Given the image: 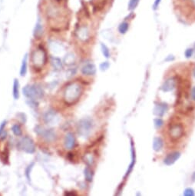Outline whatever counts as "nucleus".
<instances>
[{
	"label": "nucleus",
	"mask_w": 195,
	"mask_h": 196,
	"mask_svg": "<svg viewBox=\"0 0 195 196\" xmlns=\"http://www.w3.org/2000/svg\"><path fill=\"white\" fill-rule=\"evenodd\" d=\"M82 86L79 83H69L65 88L64 92V101L68 105H72L76 104L80 98L82 94Z\"/></svg>",
	"instance_id": "nucleus-1"
},
{
	"label": "nucleus",
	"mask_w": 195,
	"mask_h": 196,
	"mask_svg": "<svg viewBox=\"0 0 195 196\" xmlns=\"http://www.w3.org/2000/svg\"><path fill=\"white\" fill-rule=\"evenodd\" d=\"M22 93L29 99H39L44 96V91L39 85H27L22 89Z\"/></svg>",
	"instance_id": "nucleus-2"
},
{
	"label": "nucleus",
	"mask_w": 195,
	"mask_h": 196,
	"mask_svg": "<svg viewBox=\"0 0 195 196\" xmlns=\"http://www.w3.org/2000/svg\"><path fill=\"white\" fill-rule=\"evenodd\" d=\"M92 128L93 122L91 121V119H88V118H85V119H81L79 122V123H78V133L82 137L86 138L90 135Z\"/></svg>",
	"instance_id": "nucleus-3"
},
{
	"label": "nucleus",
	"mask_w": 195,
	"mask_h": 196,
	"mask_svg": "<svg viewBox=\"0 0 195 196\" xmlns=\"http://www.w3.org/2000/svg\"><path fill=\"white\" fill-rule=\"evenodd\" d=\"M18 148L28 154H33L36 151V145L31 138L29 136H24L18 143Z\"/></svg>",
	"instance_id": "nucleus-4"
},
{
	"label": "nucleus",
	"mask_w": 195,
	"mask_h": 196,
	"mask_svg": "<svg viewBox=\"0 0 195 196\" xmlns=\"http://www.w3.org/2000/svg\"><path fill=\"white\" fill-rule=\"evenodd\" d=\"M47 61L46 53L44 49H38L34 52L32 55V62L36 68H41L45 64Z\"/></svg>",
	"instance_id": "nucleus-5"
},
{
	"label": "nucleus",
	"mask_w": 195,
	"mask_h": 196,
	"mask_svg": "<svg viewBox=\"0 0 195 196\" xmlns=\"http://www.w3.org/2000/svg\"><path fill=\"white\" fill-rule=\"evenodd\" d=\"M35 131L37 134L43 137V138L48 142L54 141L56 138V135H55L53 129H45L44 128L41 127V126H37Z\"/></svg>",
	"instance_id": "nucleus-6"
},
{
	"label": "nucleus",
	"mask_w": 195,
	"mask_h": 196,
	"mask_svg": "<svg viewBox=\"0 0 195 196\" xmlns=\"http://www.w3.org/2000/svg\"><path fill=\"white\" fill-rule=\"evenodd\" d=\"M184 127L181 124H173L170 127L169 130H168V133L171 137V138L174 141H177V140L180 139L182 136L184 135Z\"/></svg>",
	"instance_id": "nucleus-7"
},
{
	"label": "nucleus",
	"mask_w": 195,
	"mask_h": 196,
	"mask_svg": "<svg viewBox=\"0 0 195 196\" xmlns=\"http://www.w3.org/2000/svg\"><path fill=\"white\" fill-rule=\"evenodd\" d=\"M76 137L72 133L69 132L65 135V141H64V145L65 148L68 150L73 149L74 147L76 146Z\"/></svg>",
	"instance_id": "nucleus-8"
},
{
	"label": "nucleus",
	"mask_w": 195,
	"mask_h": 196,
	"mask_svg": "<svg viewBox=\"0 0 195 196\" xmlns=\"http://www.w3.org/2000/svg\"><path fill=\"white\" fill-rule=\"evenodd\" d=\"M177 85V81L175 78H170V79H167L166 81L163 83V85L161 86V89L163 92H168L171 91L175 88V86Z\"/></svg>",
	"instance_id": "nucleus-9"
},
{
	"label": "nucleus",
	"mask_w": 195,
	"mask_h": 196,
	"mask_svg": "<svg viewBox=\"0 0 195 196\" xmlns=\"http://www.w3.org/2000/svg\"><path fill=\"white\" fill-rule=\"evenodd\" d=\"M168 110V105L165 102H159L154 108V114L157 116H163Z\"/></svg>",
	"instance_id": "nucleus-10"
},
{
	"label": "nucleus",
	"mask_w": 195,
	"mask_h": 196,
	"mask_svg": "<svg viewBox=\"0 0 195 196\" xmlns=\"http://www.w3.org/2000/svg\"><path fill=\"white\" fill-rule=\"evenodd\" d=\"M180 157H181V153L179 151H174V152H171L167 155L166 158H164V162L167 165H173L174 163L176 162V161L179 159Z\"/></svg>",
	"instance_id": "nucleus-11"
},
{
	"label": "nucleus",
	"mask_w": 195,
	"mask_h": 196,
	"mask_svg": "<svg viewBox=\"0 0 195 196\" xmlns=\"http://www.w3.org/2000/svg\"><path fill=\"white\" fill-rule=\"evenodd\" d=\"M82 73L85 76H94L96 73V67L93 63H88L82 68Z\"/></svg>",
	"instance_id": "nucleus-12"
},
{
	"label": "nucleus",
	"mask_w": 195,
	"mask_h": 196,
	"mask_svg": "<svg viewBox=\"0 0 195 196\" xmlns=\"http://www.w3.org/2000/svg\"><path fill=\"white\" fill-rule=\"evenodd\" d=\"M164 146V141L160 137L154 138L153 140V148L155 151H159Z\"/></svg>",
	"instance_id": "nucleus-13"
},
{
	"label": "nucleus",
	"mask_w": 195,
	"mask_h": 196,
	"mask_svg": "<svg viewBox=\"0 0 195 196\" xmlns=\"http://www.w3.org/2000/svg\"><path fill=\"white\" fill-rule=\"evenodd\" d=\"M55 118H57V114L56 112H55L54 111H48V112L45 113V122L48 123V124H50V123H52V122H55Z\"/></svg>",
	"instance_id": "nucleus-14"
},
{
	"label": "nucleus",
	"mask_w": 195,
	"mask_h": 196,
	"mask_svg": "<svg viewBox=\"0 0 195 196\" xmlns=\"http://www.w3.org/2000/svg\"><path fill=\"white\" fill-rule=\"evenodd\" d=\"M12 95H13V97L15 99H18V98H19V80L16 79H14Z\"/></svg>",
	"instance_id": "nucleus-15"
},
{
	"label": "nucleus",
	"mask_w": 195,
	"mask_h": 196,
	"mask_svg": "<svg viewBox=\"0 0 195 196\" xmlns=\"http://www.w3.org/2000/svg\"><path fill=\"white\" fill-rule=\"evenodd\" d=\"M27 59H28V54H26L25 56L23 57L22 65H21V69H20L21 76H25L26 74V72H27Z\"/></svg>",
	"instance_id": "nucleus-16"
},
{
	"label": "nucleus",
	"mask_w": 195,
	"mask_h": 196,
	"mask_svg": "<svg viewBox=\"0 0 195 196\" xmlns=\"http://www.w3.org/2000/svg\"><path fill=\"white\" fill-rule=\"evenodd\" d=\"M43 33V28L42 26L41 23L39 22L36 23V27H35L34 30V36L36 37V39H39L42 36Z\"/></svg>",
	"instance_id": "nucleus-17"
},
{
	"label": "nucleus",
	"mask_w": 195,
	"mask_h": 196,
	"mask_svg": "<svg viewBox=\"0 0 195 196\" xmlns=\"http://www.w3.org/2000/svg\"><path fill=\"white\" fill-rule=\"evenodd\" d=\"M51 62L53 67L57 70H60L62 69V63L61 59L56 57H51Z\"/></svg>",
	"instance_id": "nucleus-18"
},
{
	"label": "nucleus",
	"mask_w": 195,
	"mask_h": 196,
	"mask_svg": "<svg viewBox=\"0 0 195 196\" xmlns=\"http://www.w3.org/2000/svg\"><path fill=\"white\" fill-rule=\"evenodd\" d=\"M12 131L13 134L16 136H21L22 134V129H21L20 126L18 124H15L12 126Z\"/></svg>",
	"instance_id": "nucleus-19"
},
{
	"label": "nucleus",
	"mask_w": 195,
	"mask_h": 196,
	"mask_svg": "<svg viewBox=\"0 0 195 196\" xmlns=\"http://www.w3.org/2000/svg\"><path fill=\"white\" fill-rule=\"evenodd\" d=\"M85 172V179L89 182H91V181H92L93 179V174L91 170L89 168H86L84 171Z\"/></svg>",
	"instance_id": "nucleus-20"
},
{
	"label": "nucleus",
	"mask_w": 195,
	"mask_h": 196,
	"mask_svg": "<svg viewBox=\"0 0 195 196\" xmlns=\"http://www.w3.org/2000/svg\"><path fill=\"white\" fill-rule=\"evenodd\" d=\"M128 30V23H122L120 24L119 27H118V30H119L120 33L122 34H125L127 33Z\"/></svg>",
	"instance_id": "nucleus-21"
},
{
	"label": "nucleus",
	"mask_w": 195,
	"mask_h": 196,
	"mask_svg": "<svg viewBox=\"0 0 195 196\" xmlns=\"http://www.w3.org/2000/svg\"><path fill=\"white\" fill-rule=\"evenodd\" d=\"M101 52H102V54L104 55V56L105 57V58H109L110 52L108 47L104 45V44H103V43H101Z\"/></svg>",
	"instance_id": "nucleus-22"
},
{
	"label": "nucleus",
	"mask_w": 195,
	"mask_h": 196,
	"mask_svg": "<svg viewBox=\"0 0 195 196\" xmlns=\"http://www.w3.org/2000/svg\"><path fill=\"white\" fill-rule=\"evenodd\" d=\"M139 2V0H130L128 4V9L129 10H133L136 8Z\"/></svg>",
	"instance_id": "nucleus-23"
},
{
	"label": "nucleus",
	"mask_w": 195,
	"mask_h": 196,
	"mask_svg": "<svg viewBox=\"0 0 195 196\" xmlns=\"http://www.w3.org/2000/svg\"><path fill=\"white\" fill-rule=\"evenodd\" d=\"M34 165H35L34 163H32L31 165H29V166H28L27 169H26V178H27V179L29 181L31 180V179H30V172H31V170L32 169Z\"/></svg>",
	"instance_id": "nucleus-24"
},
{
	"label": "nucleus",
	"mask_w": 195,
	"mask_h": 196,
	"mask_svg": "<svg viewBox=\"0 0 195 196\" xmlns=\"http://www.w3.org/2000/svg\"><path fill=\"white\" fill-rule=\"evenodd\" d=\"M163 125H164V121L161 119H154V126H155L156 129H160Z\"/></svg>",
	"instance_id": "nucleus-25"
},
{
	"label": "nucleus",
	"mask_w": 195,
	"mask_h": 196,
	"mask_svg": "<svg viewBox=\"0 0 195 196\" xmlns=\"http://www.w3.org/2000/svg\"><path fill=\"white\" fill-rule=\"evenodd\" d=\"M195 194L194 191H193L192 188H186L184 191V195L185 196H193Z\"/></svg>",
	"instance_id": "nucleus-26"
},
{
	"label": "nucleus",
	"mask_w": 195,
	"mask_h": 196,
	"mask_svg": "<svg viewBox=\"0 0 195 196\" xmlns=\"http://www.w3.org/2000/svg\"><path fill=\"white\" fill-rule=\"evenodd\" d=\"M109 66L110 65L109 63H108V62H102V63L100 65V69H101V71H105L109 68Z\"/></svg>",
	"instance_id": "nucleus-27"
},
{
	"label": "nucleus",
	"mask_w": 195,
	"mask_h": 196,
	"mask_svg": "<svg viewBox=\"0 0 195 196\" xmlns=\"http://www.w3.org/2000/svg\"><path fill=\"white\" fill-rule=\"evenodd\" d=\"M193 48H187V49L185 51V56H186L187 58H190V57L192 56V55H193Z\"/></svg>",
	"instance_id": "nucleus-28"
},
{
	"label": "nucleus",
	"mask_w": 195,
	"mask_h": 196,
	"mask_svg": "<svg viewBox=\"0 0 195 196\" xmlns=\"http://www.w3.org/2000/svg\"><path fill=\"white\" fill-rule=\"evenodd\" d=\"M6 121H3V122L1 123V125H0V137H1L2 133L4 132V129H5V126H6Z\"/></svg>",
	"instance_id": "nucleus-29"
},
{
	"label": "nucleus",
	"mask_w": 195,
	"mask_h": 196,
	"mask_svg": "<svg viewBox=\"0 0 195 196\" xmlns=\"http://www.w3.org/2000/svg\"><path fill=\"white\" fill-rule=\"evenodd\" d=\"M161 0H155V2H154V5H153V9L155 10V9H157V7L159 6V4L160 2H161Z\"/></svg>",
	"instance_id": "nucleus-30"
},
{
	"label": "nucleus",
	"mask_w": 195,
	"mask_h": 196,
	"mask_svg": "<svg viewBox=\"0 0 195 196\" xmlns=\"http://www.w3.org/2000/svg\"><path fill=\"white\" fill-rule=\"evenodd\" d=\"M190 96H191L192 100L195 101V86L191 89V92H190Z\"/></svg>",
	"instance_id": "nucleus-31"
},
{
	"label": "nucleus",
	"mask_w": 195,
	"mask_h": 196,
	"mask_svg": "<svg viewBox=\"0 0 195 196\" xmlns=\"http://www.w3.org/2000/svg\"><path fill=\"white\" fill-rule=\"evenodd\" d=\"M65 194V195H76V193H74V192H71V193L66 192Z\"/></svg>",
	"instance_id": "nucleus-32"
},
{
	"label": "nucleus",
	"mask_w": 195,
	"mask_h": 196,
	"mask_svg": "<svg viewBox=\"0 0 195 196\" xmlns=\"http://www.w3.org/2000/svg\"><path fill=\"white\" fill-rule=\"evenodd\" d=\"M174 57H169V58H168V59H166V61H171V60H174Z\"/></svg>",
	"instance_id": "nucleus-33"
},
{
	"label": "nucleus",
	"mask_w": 195,
	"mask_h": 196,
	"mask_svg": "<svg viewBox=\"0 0 195 196\" xmlns=\"http://www.w3.org/2000/svg\"><path fill=\"white\" fill-rule=\"evenodd\" d=\"M193 76H194V77H195V67H194V69H193Z\"/></svg>",
	"instance_id": "nucleus-34"
},
{
	"label": "nucleus",
	"mask_w": 195,
	"mask_h": 196,
	"mask_svg": "<svg viewBox=\"0 0 195 196\" xmlns=\"http://www.w3.org/2000/svg\"><path fill=\"white\" fill-rule=\"evenodd\" d=\"M193 2H194V5H195V0H193Z\"/></svg>",
	"instance_id": "nucleus-35"
}]
</instances>
